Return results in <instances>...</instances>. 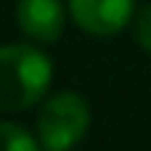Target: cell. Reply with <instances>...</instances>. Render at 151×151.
<instances>
[{"instance_id": "obj_1", "label": "cell", "mask_w": 151, "mask_h": 151, "mask_svg": "<svg viewBox=\"0 0 151 151\" xmlns=\"http://www.w3.org/2000/svg\"><path fill=\"white\" fill-rule=\"evenodd\" d=\"M53 80V64L32 45L0 48V111H19L37 104Z\"/></svg>"}, {"instance_id": "obj_2", "label": "cell", "mask_w": 151, "mask_h": 151, "mask_svg": "<svg viewBox=\"0 0 151 151\" xmlns=\"http://www.w3.org/2000/svg\"><path fill=\"white\" fill-rule=\"evenodd\" d=\"M90 111L82 96L66 90L45 101L37 117V133L45 151H72L88 133Z\"/></svg>"}, {"instance_id": "obj_3", "label": "cell", "mask_w": 151, "mask_h": 151, "mask_svg": "<svg viewBox=\"0 0 151 151\" xmlns=\"http://www.w3.org/2000/svg\"><path fill=\"white\" fill-rule=\"evenodd\" d=\"M77 27L96 37H111L127 27L135 11V0H69Z\"/></svg>"}, {"instance_id": "obj_4", "label": "cell", "mask_w": 151, "mask_h": 151, "mask_svg": "<svg viewBox=\"0 0 151 151\" xmlns=\"http://www.w3.org/2000/svg\"><path fill=\"white\" fill-rule=\"evenodd\" d=\"M16 21L37 42H56L64 32V5L61 0H19Z\"/></svg>"}, {"instance_id": "obj_5", "label": "cell", "mask_w": 151, "mask_h": 151, "mask_svg": "<svg viewBox=\"0 0 151 151\" xmlns=\"http://www.w3.org/2000/svg\"><path fill=\"white\" fill-rule=\"evenodd\" d=\"M0 151H40V146L21 125L0 122Z\"/></svg>"}, {"instance_id": "obj_6", "label": "cell", "mask_w": 151, "mask_h": 151, "mask_svg": "<svg viewBox=\"0 0 151 151\" xmlns=\"http://www.w3.org/2000/svg\"><path fill=\"white\" fill-rule=\"evenodd\" d=\"M135 40L143 50L151 53V5L141 8L135 16Z\"/></svg>"}]
</instances>
